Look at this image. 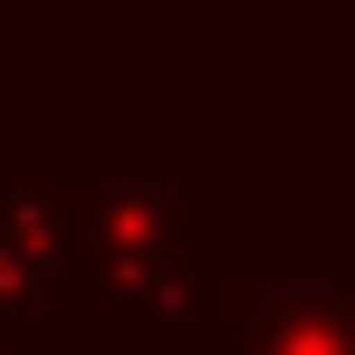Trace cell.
<instances>
[{"label":"cell","mask_w":355,"mask_h":355,"mask_svg":"<svg viewBox=\"0 0 355 355\" xmlns=\"http://www.w3.org/2000/svg\"><path fill=\"white\" fill-rule=\"evenodd\" d=\"M211 327L231 355H355V307L336 279H231Z\"/></svg>","instance_id":"1"}]
</instances>
